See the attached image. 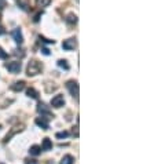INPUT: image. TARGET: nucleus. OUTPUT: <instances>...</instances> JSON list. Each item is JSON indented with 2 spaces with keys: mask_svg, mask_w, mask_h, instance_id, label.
<instances>
[{
  "mask_svg": "<svg viewBox=\"0 0 154 164\" xmlns=\"http://www.w3.org/2000/svg\"><path fill=\"white\" fill-rule=\"evenodd\" d=\"M76 46H77L76 39H67V40H63V43H62V48L66 50V51H72V50H75Z\"/></svg>",
  "mask_w": 154,
  "mask_h": 164,
  "instance_id": "423d86ee",
  "label": "nucleus"
},
{
  "mask_svg": "<svg viewBox=\"0 0 154 164\" xmlns=\"http://www.w3.org/2000/svg\"><path fill=\"white\" fill-rule=\"evenodd\" d=\"M4 33H6L4 28H3V26H0V36H2V35H4Z\"/></svg>",
  "mask_w": 154,
  "mask_h": 164,
  "instance_id": "b1692460",
  "label": "nucleus"
},
{
  "mask_svg": "<svg viewBox=\"0 0 154 164\" xmlns=\"http://www.w3.org/2000/svg\"><path fill=\"white\" fill-rule=\"evenodd\" d=\"M25 164H40V163H38L37 160H34V159H26Z\"/></svg>",
  "mask_w": 154,
  "mask_h": 164,
  "instance_id": "6ab92c4d",
  "label": "nucleus"
},
{
  "mask_svg": "<svg viewBox=\"0 0 154 164\" xmlns=\"http://www.w3.org/2000/svg\"><path fill=\"white\" fill-rule=\"evenodd\" d=\"M66 22H67V23H70V25H75V23H77V15H76V14H73V13L67 14V17H66Z\"/></svg>",
  "mask_w": 154,
  "mask_h": 164,
  "instance_id": "4468645a",
  "label": "nucleus"
},
{
  "mask_svg": "<svg viewBox=\"0 0 154 164\" xmlns=\"http://www.w3.org/2000/svg\"><path fill=\"white\" fill-rule=\"evenodd\" d=\"M48 117H44V116H41V117H37L36 119V124L40 128H43V130H48L50 128V124H48V120H47Z\"/></svg>",
  "mask_w": 154,
  "mask_h": 164,
  "instance_id": "6e6552de",
  "label": "nucleus"
},
{
  "mask_svg": "<svg viewBox=\"0 0 154 164\" xmlns=\"http://www.w3.org/2000/svg\"><path fill=\"white\" fill-rule=\"evenodd\" d=\"M37 112L40 113L41 116H48V119H50V117H54V115H52L51 109H50L48 106H47L46 103H43V102H40V103L37 105Z\"/></svg>",
  "mask_w": 154,
  "mask_h": 164,
  "instance_id": "20e7f679",
  "label": "nucleus"
},
{
  "mask_svg": "<svg viewBox=\"0 0 154 164\" xmlns=\"http://www.w3.org/2000/svg\"><path fill=\"white\" fill-rule=\"evenodd\" d=\"M41 51H43L44 55H50V50H48V48H43Z\"/></svg>",
  "mask_w": 154,
  "mask_h": 164,
  "instance_id": "4be33fe9",
  "label": "nucleus"
},
{
  "mask_svg": "<svg viewBox=\"0 0 154 164\" xmlns=\"http://www.w3.org/2000/svg\"><path fill=\"white\" fill-rule=\"evenodd\" d=\"M29 153H30L32 156H38V154L41 153V146H38V145L30 146V149H29Z\"/></svg>",
  "mask_w": 154,
  "mask_h": 164,
  "instance_id": "9b49d317",
  "label": "nucleus"
},
{
  "mask_svg": "<svg viewBox=\"0 0 154 164\" xmlns=\"http://www.w3.org/2000/svg\"><path fill=\"white\" fill-rule=\"evenodd\" d=\"M38 39H40V40H43L44 43H50V44H51V43L54 44V43H55V40H48V39H44L43 36H38Z\"/></svg>",
  "mask_w": 154,
  "mask_h": 164,
  "instance_id": "aec40b11",
  "label": "nucleus"
},
{
  "mask_svg": "<svg viewBox=\"0 0 154 164\" xmlns=\"http://www.w3.org/2000/svg\"><path fill=\"white\" fill-rule=\"evenodd\" d=\"M23 88H25V82H23V80H21V82H15L13 86H11V90L15 91V92L22 91Z\"/></svg>",
  "mask_w": 154,
  "mask_h": 164,
  "instance_id": "1a4fd4ad",
  "label": "nucleus"
},
{
  "mask_svg": "<svg viewBox=\"0 0 154 164\" xmlns=\"http://www.w3.org/2000/svg\"><path fill=\"white\" fill-rule=\"evenodd\" d=\"M58 66L62 68V69H65V70H69L70 69V66H69V64H67L66 59H59V61H58Z\"/></svg>",
  "mask_w": 154,
  "mask_h": 164,
  "instance_id": "2eb2a0df",
  "label": "nucleus"
},
{
  "mask_svg": "<svg viewBox=\"0 0 154 164\" xmlns=\"http://www.w3.org/2000/svg\"><path fill=\"white\" fill-rule=\"evenodd\" d=\"M4 6H6V2H4V0H0V10H2Z\"/></svg>",
  "mask_w": 154,
  "mask_h": 164,
  "instance_id": "5701e85b",
  "label": "nucleus"
},
{
  "mask_svg": "<svg viewBox=\"0 0 154 164\" xmlns=\"http://www.w3.org/2000/svg\"><path fill=\"white\" fill-rule=\"evenodd\" d=\"M41 70H43V65H41L38 61H36V59H33V61H30L28 64L26 74H28L29 77H33V76H36V74L41 73Z\"/></svg>",
  "mask_w": 154,
  "mask_h": 164,
  "instance_id": "f257e3e1",
  "label": "nucleus"
},
{
  "mask_svg": "<svg viewBox=\"0 0 154 164\" xmlns=\"http://www.w3.org/2000/svg\"><path fill=\"white\" fill-rule=\"evenodd\" d=\"M41 14H43V13H38V14H36V15H34V18H33V21H34V22H38V19H40Z\"/></svg>",
  "mask_w": 154,
  "mask_h": 164,
  "instance_id": "412c9836",
  "label": "nucleus"
},
{
  "mask_svg": "<svg viewBox=\"0 0 154 164\" xmlns=\"http://www.w3.org/2000/svg\"><path fill=\"white\" fill-rule=\"evenodd\" d=\"M37 7H48L51 4V0H36Z\"/></svg>",
  "mask_w": 154,
  "mask_h": 164,
  "instance_id": "dca6fc26",
  "label": "nucleus"
},
{
  "mask_svg": "<svg viewBox=\"0 0 154 164\" xmlns=\"http://www.w3.org/2000/svg\"><path fill=\"white\" fill-rule=\"evenodd\" d=\"M21 62L19 61H13V62H8V64H6V69L8 70L10 73H19L21 72Z\"/></svg>",
  "mask_w": 154,
  "mask_h": 164,
  "instance_id": "f03ea898",
  "label": "nucleus"
},
{
  "mask_svg": "<svg viewBox=\"0 0 154 164\" xmlns=\"http://www.w3.org/2000/svg\"><path fill=\"white\" fill-rule=\"evenodd\" d=\"M66 88L69 90V92L75 98H79V84H77V82H75V80H69V82L66 83Z\"/></svg>",
  "mask_w": 154,
  "mask_h": 164,
  "instance_id": "7ed1b4c3",
  "label": "nucleus"
},
{
  "mask_svg": "<svg viewBox=\"0 0 154 164\" xmlns=\"http://www.w3.org/2000/svg\"><path fill=\"white\" fill-rule=\"evenodd\" d=\"M26 95H28L29 98H33V99H37V98H38V92L34 90L33 87H30V88L26 90Z\"/></svg>",
  "mask_w": 154,
  "mask_h": 164,
  "instance_id": "ddd939ff",
  "label": "nucleus"
},
{
  "mask_svg": "<svg viewBox=\"0 0 154 164\" xmlns=\"http://www.w3.org/2000/svg\"><path fill=\"white\" fill-rule=\"evenodd\" d=\"M52 149V142L50 138H44L43 139V144H41V150H51Z\"/></svg>",
  "mask_w": 154,
  "mask_h": 164,
  "instance_id": "9d476101",
  "label": "nucleus"
},
{
  "mask_svg": "<svg viewBox=\"0 0 154 164\" xmlns=\"http://www.w3.org/2000/svg\"><path fill=\"white\" fill-rule=\"evenodd\" d=\"M73 163H75V157H73L72 154H66V156L62 157L59 164H73Z\"/></svg>",
  "mask_w": 154,
  "mask_h": 164,
  "instance_id": "f8f14e48",
  "label": "nucleus"
},
{
  "mask_svg": "<svg viewBox=\"0 0 154 164\" xmlns=\"http://www.w3.org/2000/svg\"><path fill=\"white\" fill-rule=\"evenodd\" d=\"M11 35H13V37H14V40H15L17 44H22L23 43V36H22V32H21L19 28L14 29V31L11 32Z\"/></svg>",
  "mask_w": 154,
  "mask_h": 164,
  "instance_id": "0eeeda50",
  "label": "nucleus"
},
{
  "mask_svg": "<svg viewBox=\"0 0 154 164\" xmlns=\"http://www.w3.org/2000/svg\"><path fill=\"white\" fill-rule=\"evenodd\" d=\"M65 105V98H63V95H61V94H58V95H55L54 98L51 99V106L52 108H62V106Z\"/></svg>",
  "mask_w": 154,
  "mask_h": 164,
  "instance_id": "39448f33",
  "label": "nucleus"
},
{
  "mask_svg": "<svg viewBox=\"0 0 154 164\" xmlns=\"http://www.w3.org/2000/svg\"><path fill=\"white\" fill-rule=\"evenodd\" d=\"M0 164H3V163H0Z\"/></svg>",
  "mask_w": 154,
  "mask_h": 164,
  "instance_id": "393cba45",
  "label": "nucleus"
},
{
  "mask_svg": "<svg viewBox=\"0 0 154 164\" xmlns=\"http://www.w3.org/2000/svg\"><path fill=\"white\" fill-rule=\"evenodd\" d=\"M57 137L58 139H63V138H67V137H69V132H67V131H61V132H57Z\"/></svg>",
  "mask_w": 154,
  "mask_h": 164,
  "instance_id": "f3484780",
  "label": "nucleus"
},
{
  "mask_svg": "<svg viewBox=\"0 0 154 164\" xmlns=\"http://www.w3.org/2000/svg\"><path fill=\"white\" fill-rule=\"evenodd\" d=\"M7 58H8V54L0 47V59H7Z\"/></svg>",
  "mask_w": 154,
  "mask_h": 164,
  "instance_id": "a211bd4d",
  "label": "nucleus"
}]
</instances>
